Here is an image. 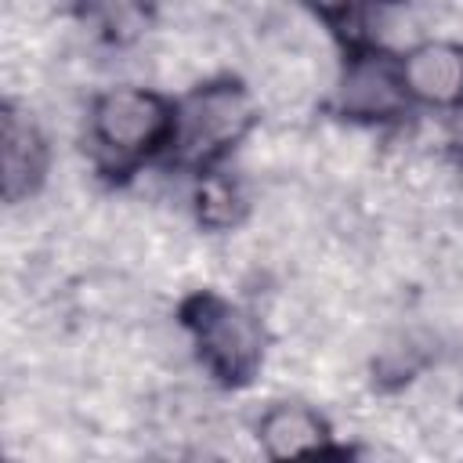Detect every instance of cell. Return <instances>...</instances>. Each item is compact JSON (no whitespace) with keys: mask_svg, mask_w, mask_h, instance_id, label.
Instances as JSON below:
<instances>
[{"mask_svg":"<svg viewBox=\"0 0 463 463\" xmlns=\"http://www.w3.org/2000/svg\"><path fill=\"white\" fill-rule=\"evenodd\" d=\"M257 109L239 80H210L174 105L170 156L181 166H210L246 137Z\"/></svg>","mask_w":463,"mask_h":463,"instance_id":"cell-1","label":"cell"},{"mask_svg":"<svg viewBox=\"0 0 463 463\" xmlns=\"http://www.w3.org/2000/svg\"><path fill=\"white\" fill-rule=\"evenodd\" d=\"M181 318L210 376H217L224 387L250 383L264 358V329L246 307L217 293H195L184 300Z\"/></svg>","mask_w":463,"mask_h":463,"instance_id":"cell-2","label":"cell"},{"mask_svg":"<svg viewBox=\"0 0 463 463\" xmlns=\"http://www.w3.org/2000/svg\"><path fill=\"white\" fill-rule=\"evenodd\" d=\"M90 134L109 163L130 166L170 145L174 105L145 87L105 90L90 109Z\"/></svg>","mask_w":463,"mask_h":463,"instance_id":"cell-3","label":"cell"},{"mask_svg":"<svg viewBox=\"0 0 463 463\" xmlns=\"http://www.w3.org/2000/svg\"><path fill=\"white\" fill-rule=\"evenodd\" d=\"M409 101L412 98L402 76V58L376 47L354 51L347 58L336 87V105L344 116L362 123H383V119H398Z\"/></svg>","mask_w":463,"mask_h":463,"instance_id":"cell-4","label":"cell"},{"mask_svg":"<svg viewBox=\"0 0 463 463\" xmlns=\"http://www.w3.org/2000/svg\"><path fill=\"white\" fill-rule=\"evenodd\" d=\"M47 174V141L40 127L14 105L4 101L0 109V181L4 199L22 203L29 199Z\"/></svg>","mask_w":463,"mask_h":463,"instance_id":"cell-5","label":"cell"},{"mask_svg":"<svg viewBox=\"0 0 463 463\" xmlns=\"http://www.w3.org/2000/svg\"><path fill=\"white\" fill-rule=\"evenodd\" d=\"M402 76L412 101H423L430 109L463 105V47L452 40L416 43L402 58Z\"/></svg>","mask_w":463,"mask_h":463,"instance_id":"cell-6","label":"cell"},{"mask_svg":"<svg viewBox=\"0 0 463 463\" xmlns=\"http://www.w3.org/2000/svg\"><path fill=\"white\" fill-rule=\"evenodd\" d=\"M257 441L268 459H293L329 449L326 420L304 402H279L257 423Z\"/></svg>","mask_w":463,"mask_h":463,"instance_id":"cell-7","label":"cell"},{"mask_svg":"<svg viewBox=\"0 0 463 463\" xmlns=\"http://www.w3.org/2000/svg\"><path fill=\"white\" fill-rule=\"evenodd\" d=\"M203 174L206 177L195 188L199 221L206 228H232L242 217V195H239L235 181H228L224 174H210V170H203Z\"/></svg>","mask_w":463,"mask_h":463,"instance_id":"cell-8","label":"cell"},{"mask_svg":"<svg viewBox=\"0 0 463 463\" xmlns=\"http://www.w3.org/2000/svg\"><path fill=\"white\" fill-rule=\"evenodd\" d=\"M304 4L318 14V22H326L329 29L347 36L351 43H358L365 25H369V18H373V11L383 0H304Z\"/></svg>","mask_w":463,"mask_h":463,"instance_id":"cell-9","label":"cell"}]
</instances>
